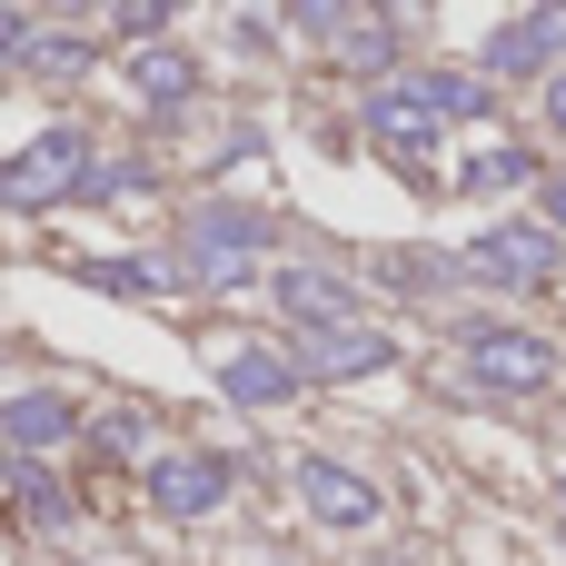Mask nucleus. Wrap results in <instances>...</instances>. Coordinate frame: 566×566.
<instances>
[{
    "instance_id": "obj_1",
    "label": "nucleus",
    "mask_w": 566,
    "mask_h": 566,
    "mask_svg": "<svg viewBox=\"0 0 566 566\" xmlns=\"http://www.w3.org/2000/svg\"><path fill=\"white\" fill-rule=\"evenodd\" d=\"M80 189H90V139L70 119L0 159V209H50V199H80Z\"/></svg>"
},
{
    "instance_id": "obj_2",
    "label": "nucleus",
    "mask_w": 566,
    "mask_h": 566,
    "mask_svg": "<svg viewBox=\"0 0 566 566\" xmlns=\"http://www.w3.org/2000/svg\"><path fill=\"white\" fill-rule=\"evenodd\" d=\"M468 378L478 388H497V398H527V388H547L557 378V348L547 338H527V328H468Z\"/></svg>"
},
{
    "instance_id": "obj_3",
    "label": "nucleus",
    "mask_w": 566,
    "mask_h": 566,
    "mask_svg": "<svg viewBox=\"0 0 566 566\" xmlns=\"http://www.w3.org/2000/svg\"><path fill=\"white\" fill-rule=\"evenodd\" d=\"M229 478H239V468H229L219 448H159V458H149V507H159V517H209V507L229 497Z\"/></svg>"
},
{
    "instance_id": "obj_4",
    "label": "nucleus",
    "mask_w": 566,
    "mask_h": 566,
    "mask_svg": "<svg viewBox=\"0 0 566 566\" xmlns=\"http://www.w3.org/2000/svg\"><path fill=\"white\" fill-rule=\"evenodd\" d=\"M557 239L547 229H527V219H507V229H478V249H468V269L478 279H507V289H547L557 279Z\"/></svg>"
},
{
    "instance_id": "obj_5",
    "label": "nucleus",
    "mask_w": 566,
    "mask_h": 566,
    "mask_svg": "<svg viewBox=\"0 0 566 566\" xmlns=\"http://www.w3.org/2000/svg\"><path fill=\"white\" fill-rule=\"evenodd\" d=\"M368 368H388V328L368 318H328L298 338V378H368Z\"/></svg>"
},
{
    "instance_id": "obj_6",
    "label": "nucleus",
    "mask_w": 566,
    "mask_h": 566,
    "mask_svg": "<svg viewBox=\"0 0 566 566\" xmlns=\"http://www.w3.org/2000/svg\"><path fill=\"white\" fill-rule=\"evenodd\" d=\"M298 497H308L318 527H378V488L358 468H338V458H308L298 468Z\"/></svg>"
},
{
    "instance_id": "obj_7",
    "label": "nucleus",
    "mask_w": 566,
    "mask_h": 566,
    "mask_svg": "<svg viewBox=\"0 0 566 566\" xmlns=\"http://www.w3.org/2000/svg\"><path fill=\"white\" fill-rule=\"evenodd\" d=\"M438 129H448V119H438V99H428L418 80H408V90H378V99H368V139H378L388 159H418Z\"/></svg>"
},
{
    "instance_id": "obj_8",
    "label": "nucleus",
    "mask_w": 566,
    "mask_h": 566,
    "mask_svg": "<svg viewBox=\"0 0 566 566\" xmlns=\"http://www.w3.org/2000/svg\"><path fill=\"white\" fill-rule=\"evenodd\" d=\"M219 388H229L239 408H289L308 378H298V358H279V348H229V358H219Z\"/></svg>"
},
{
    "instance_id": "obj_9",
    "label": "nucleus",
    "mask_w": 566,
    "mask_h": 566,
    "mask_svg": "<svg viewBox=\"0 0 566 566\" xmlns=\"http://www.w3.org/2000/svg\"><path fill=\"white\" fill-rule=\"evenodd\" d=\"M566 50V10H527V20H507L497 40H488V80H517V70H547Z\"/></svg>"
},
{
    "instance_id": "obj_10",
    "label": "nucleus",
    "mask_w": 566,
    "mask_h": 566,
    "mask_svg": "<svg viewBox=\"0 0 566 566\" xmlns=\"http://www.w3.org/2000/svg\"><path fill=\"white\" fill-rule=\"evenodd\" d=\"M70 438H80V408L50 398V388H30V398L0 408V448H70Z\"/></svg>"
},
{
    "instance_id": "obj_11",
    "label": "nucleus",
    "mask_w": 566,
    "mask_h": 566,
    "mask_svg": "<svg viewBox=\"0 0 566 566\" xmlns=\"http://www.w3.org/2000/svg\"><path fill=\"white\" fill-rule=\"evenodd\" d=\"M279 308H289L298 328H328V318H348V279H328V269H279Z\"/></svg>"
},
{
    "instance_id": "obj_12",
    "label": "nucleus",
    "mask_w": 566,
    "mask_h": 566,
    "mask_svg": "<svg viewBox=\"0 0 566 566\" xmlns=\"http://www.w3.org/2000/svg\"><path fill=\"white\" fill-rule=\"evenodd\" d=\"M129 80H139V99H189V90H199V70H189L179 50H139Z\"/></svg>"
},
{
    "instance_id": "obj_13",
    "label": "nucleus",
    "mask_w": 566,
    "mask_h": 566,
    "mask_svg": "<svg viewBox=\"0 0 566 566\" xmlns=\"http://www.w3.org/2000/svg\"><path fill=\"white\" fill-rule=\"evenodd\" d=\"M428 99H438V119H488L497 109V90H488V70L478 80H458V70H438V80H418Z\"/></svg>"
},
{
    "instance_id": "obj_14",
    "label": "nucleus",
    "mask_w": 566,
    "mask_h": 566,
    "mask_svg": "<svg viewBox=\"0 0 566 566\" xmlns=\"http://www.w3.org/2000/svg\"><path fill=\"white\" fill-rule=\"evenodd\" d=\"M338 60H358V70H388V60H398V30H388V20H368V10H348V30H338Z\"/></svg>"
},
{
    "instance_id": "obj_15",
    "label": "nucleus",
    "mask_w": 566,
    "mask_h": 566,
    "mask_svg": "<svg viewBox=\"0 0 566 566\" xmlns=\"http://www.w3.org/2000/svg\"><path fill=\"white\" fill-rule=\"evenodd\" d=\"M80 289H109V298H149V289H159V269H139V259H80Z\"/></svg>"
},
{
    "instance_id": "obj_16",
    "label": "nucleus",
    "mask_w": 566,
    "mask_h": 566,
    "mask_svg": "<svg viewBox=\"0 0 566 566\" xmlns=\"http://www.w3.org/2000/svg\"><path fill=\"white\" fill-rule=\"evenodd\" d=\"M10 507H20L30 527H70V507H60V488H50V478H10Z\"/></svg>"
},
{
    "instance_id": "obj_17",
    "label": "nucleus",
    "mask_w": 566,
    "mask_h": 566,
    "mask_svg": "<svg viewBox=\"0 0 566 566\" xmlns=\"http://www.w3.org/2000/svg\"><path fill=\"white\" fill-rule=\"evenodd\" d=\"M527 179V149H488V159H468V189H517Z\"/></svg>"
},
{
    "instance_id": "obj_18",
    "label": "nucleus",
    "mask_w": 566,
    "mask_h": 566,
    "mask_svg": "<svg viewBox=\"0 0 566 566\" xmlns=\"http://www.w3.org/2000/svg\"><path fill=\"white\" fill-rule=\"evenodd\" d=\"M90 438H99V458H139L149 448V418H99Z\"/></svg>"
},
{
    "instance_id": "obj_19",
    "label": "nucleus",
    "mask_w": 566,
    "mask_h": 566,
    "mask_svg": "<svg viewBox=\"0 0 566 566\" xmlns=\"http://www.w3.org/2000/svg\"><path fill=\"white\" fill-rule=\"evenodd\" d=\"M40 70H60V80H70V70H90V40H70V30H50V40H40Z\"/></svg>"
},
{
    "instance_id": "obj_20",
    "label": "nucleus",
    "mask_w": 566,
    "mask_h": 566,
    "mask_svg": "<svg viewBox=\"0 0 566 566\" xmlns=\"http://www.w3.org/2000/svg\"><path fill=\"white\" fill-rule=\"evenodd\" d=\"M547 239H566V179H547Z\"/></svg>"
},
{
    "instance_id": "obj_21",
    "label": "nucleus",
    "mask_w": 566,
    "mask_h": 566,
    "mask_svg": "<svg viewBox=\"0 0 566 566\" xmlns=\"http://www.w3.org/2000/svg\"><path fill=\"white\" fill-rule=\"evenodd\" d=\"M547 129H566V70L547 80Z\"/></svg>"
},
{
    "instance_id": "obj_22",
    "label": "nucleus",
    "mask_w": 566,
    "mask_h": 566,
    "mask_svg": "<svg viewBox=\"0 0 566 566\" xmlns=\"http://www.w3.org/2000/svg\"><path fill=\"white\" fill-rule=\"evenodd\" d=\"M0 70H10V50H0Z\"/></svg>"
}]
</instances>
